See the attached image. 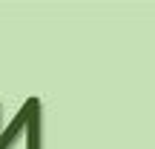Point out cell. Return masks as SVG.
Masks as SVG:
<instances>
[{"mask_svg": "<svg viewBox=\"0 0 155 149\" xmlns=\"http://www.w3.org/2000/svg\"><path fill=\"white\" fill-rule=\"evenodd\" d=\"M40 98H26V103L20 106V112L15 115V121L0 132V149H12L17 138L26 132V149H40Z\"/></svg>", "mask_w": 155, "mask_h": 149, "instance_id": "obj_1", "label": "cell"}]
</instances>
